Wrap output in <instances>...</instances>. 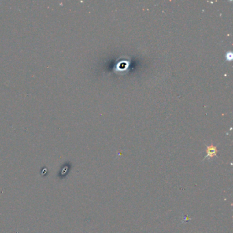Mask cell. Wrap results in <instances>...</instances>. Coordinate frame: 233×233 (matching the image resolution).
<instances>
[{"mask_svg": "<svg viewBox=\"0 0 233 233\" xmlns=\"http://www.w3.org/2000/svg\"><path fill=\"white\" fill-rule=\"evenodd\" d=\"M217 148L214 146L211 145L209 146H207V149H206V156H205V159L207 158V157H212L213 156L217 155Z\"/></svg>", "mask_w": 233, "mask_h": 233, "instance_id": "obj_2", "label": "cell"}, {"mask_svg": "<svg viewBox=\"0 0 233 233\" xmlns=\"http://www.w3.org/2000/svg\"><path fill=\"white\" fill-rule=\"evenodd\" d=\"M226 59L229 61H231L232 59V52H228V53L226 54Z\"/></svg>", "mask_w": 233, "mask_h": 233, "instance_id": "obj_3", "label": "cell"}, {"mask_svg": "<svg viewBox=\"0 0 233 233\" xmlns=\"http://www.w3.org/2000/svg\"><path fill=\"white\" fill-rule=\"evenodd\" d=\"M130 65V60L129 59H119L118 61L117 65H116L115 72L118 73H124V72H127L128 68H129Z\"/></svg>", "mask_w": 233, "mask_h": 233, "instance_id": "obj_1", "label": "cell"}]
</instances>
